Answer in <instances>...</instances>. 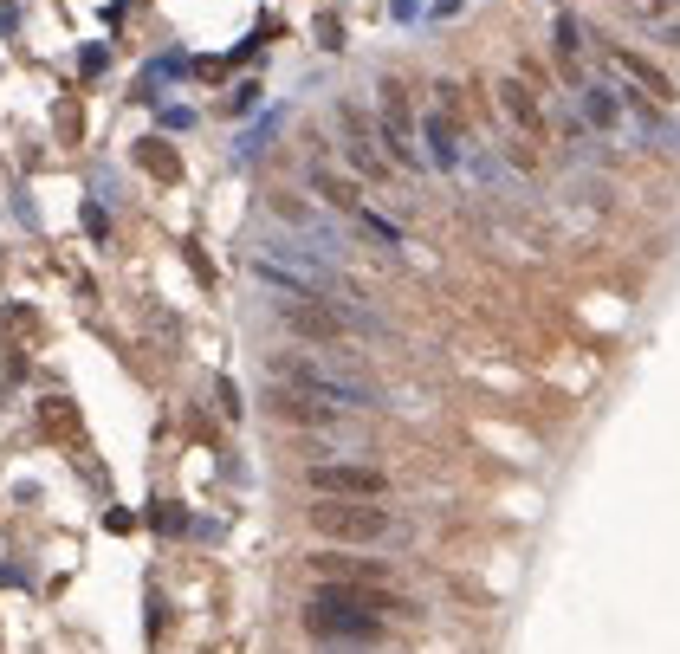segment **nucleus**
<instances>
[{
	"instance_id": "nucleus-4",
	"label": "nucleus",
	"mask_w": 680,
	"mask_h": 654,
	"mask_svg": "<svg viewBox=\"0 0 680 654\" xmlns=\"http://www.w3.org/2000/svg\"><path fill=\"white\" fill-rule=\"evenodd\" d=\"M376 143H383V156L396 162L402 175H428V156H421V117H415L408 85L396 72L376 85Z\"/></svg>"
},
{
	"instance_id": "nucleus-3",
	"label": "nucleus",
	"mask_w": 680,
	"mask_h": 654,
	"mask_svg": "<svg viewBox=\"0 0 680 654\" xmlns=\"http://www.w3.org/2000/svg\"><path fill=\"white\" fill-rule=\"evenodd\" d=\"M305 525L324 544H389V538H402V519L389 506H376V499H318L305 512Z\"/></svg>"
},
{
	"instance_id": "nucleus-13",
	"label": "nucleus",
	"mask_w": 680,
	"mask_h": 654,
	"mask_svg": "<svg viewBox=\"0 0 680 654\" xmlns=\"http://www.w3.org/2000/svg\"><path fill=\"white\" fill-rule=\"evenodd\" d=\"M305 188H311V195H318V201H324L331 214H357V208H363V182H357V175H344V169H331L324 156L311 162Z\"/></svg>"
},
{
	"instance_id": "nucleus-17",
	"label": "nucleus",
	"mask_w": 680,
	"mask_h": 654,
	"mask_svg": "<svg viewBox=\"0 0 680 654\" xmlns=\"http://www.w3.org/2000/svg\"><path fill=\"white\" fill-rule=\"evenodd\" d=\"M143 162H149L156 175H175V156H162V149H143Z\"/></svg>"
},
{
	"instance_id": "nucleus-9",
	"label": "nucleus",
	"mask_w": 680,
	"mask_h": 654,
	"mask_svg": "<svg viewBox=\"0 0 680 654\" xmlns=\"http://www.w3.org/2000/svg\"><path fill=\"white\" fill-rule=\"evenodd\" d=\"M577 117L590 136H622L629 130V104H622V78H577Z\"/></svg>"
},
{
	"instance_id": "nucleus-6",
	"label": "nucleus",
	"mask_w": 680,
	"mask_h": 654,
	"mask_svg": "<svg viewBox=\"0 0 680 654\" xmlns=\"http://www.w3.org/2000/svg\"><path fill=\"white\" fill-rule=\"evenodd\" d=\"M305 486L318 499H383L389 493V473L383 467H363V460H311Z\"/></svg>"
},
{
	"instance_id": "nucleus-12",
	"label": "nucleus",
	"mask_w": 680,
	"mask_h": 654,
	"mask_svg": "<svg viewBox=\"0 0 680 654\" xmlns=\"http://www.w3.org/2000/svg\"><path fill=\"white\" fill-rule=\"evenodd\" d=\"M266 408H272L279 421H292V428H344V408L311 402V395H298V389H285V383H272Z\"/></svg>"
},
{
	"instance_id": "nucleus-11",
	"label": "nucleus",
	"mask_w": 680,
	"mask_h": 654,
	"mask_svg": "<svg viewBox=\"0 0 680 654\" xmlns=\"http://www.w3.org/2000/svg\"><path fill=\"white\" fill-rule=\"evenodd\" d=\"M493 98H499V111H506V124L538 143V136H544V104H538V85H532V78H525V72H506V78L493 85Z\"/></svg>"
},
{
	"instance_id": "nucleus-18",
	"label": "nucleus",
	"mask_w": 680,
	"mask_h": 654,
	"mask_svg": "<svg viewBox=\"0 0 680 654\" xmlns=\"http://www.w3.org/2000/svg\"><path fill=\"white\" fill-rule=\"evenodd\" d=\"M648 7H661V13H680V0H648Z\"/></svg>"
},
{
	"instance_id": "nucleus-10",
	"label": "nucleus",
	"mask_w": 680,
	"mask_h": 654,
	"mask_svg": "<svg viewBox=\"0 0 680 654\" xmlns=\"http://www.w3.org/2000/svg\"><path fill=\"white\" fill-rule=\"evenodd\" d=\"M603 59H609V72H616L622 85L648 91L655 104H674V98H680V91H674V78L661 72V65L648 59V52H635V46H622V39H609V46H603Z\"/></svg>"
},
{
	"instance_id": "nucleus-15",
	"label": "nucleus",
	"mask_w": 680,
	"mask_h": 654,
	"mask_svg": "<svg viewBox=\"0 0 680 654\" xmlns=\"http://www.w3.org/2000/svg\"><path fill=\"white\" fill-rule=\"evenodd\" d=\"M350 221H357V227H363V234H370V240H376V247H383V253H396V247H402V227H396V221H383V214L357 208V214H350Z\"/></svg>"
},
{
	"instance_id": "nucleus-5",
	"label": "nucleus",
	"mask_w": 680,
	"mask_h": 654,
	"mask_svg": "<svg viewBox=\"0 0 680 654\" xmlns=\"http://www.w3.org/2000/svg\"><path fill=\"white\" fill-rule=\"evenodd\" d=\"M305 635H311V642H331V648H370V642H383V616L311 596V603H305Z\"/></svg>"
},
{
	"instance_id": "nucleus-16",
	"label": "nucleus",
	"mask_w": 680,
	"mask_h": 654,
	"mask_svg": "<svg viewBox=\"0 0 680 654\" xmlns=\"http://www.w3.org/2000/svg\"><path fill=\"white\" fill-rule=\"evenodd\" d=\"M648 33H655L661 46H674V52H680V13H655V20H648Z\"/></svg>"
},
{
	"instance_id": "nucleus-2",
	"label": "nucleus",
	"mask_w": 680,
	"mask_h": 654,
	"mask_svg": "<svg viewBox=\"0 0 680 654\" xmlns=\"http://www.w3.org/2000/svg\"><path fill=\"white\" fill-rule=\"evenodd\" d=\"M279 324L298 337V344H331V350H344V344H357V337H376V318L370 311H357V305H344V298H292V305H279Z\"/></svg>"
},
{
	"instance_id": "nucleus-1",
	"label": "nucleus",
	"mask_w": 680,
	"mask_h": 654,
	"mask_svg": "<svg viewBox=\"0 0 680 654\" xmlns=\"http://www.w3.org/2000/svg\"><path fill=\"white\" fill-rule=\"evenodd\" d=\"M266 376H272V383H285V389H298V395H311V402L344 408V415H363V408H376V389L363 383V376L331 370V363L305 357V350H279V357H266Z\"/></svg>"
},
{
	"instance_id": "nucleus-8",
	"label": "nucleus",
	"mask_w": 680,
	"mask_h": 654,
	"mask_svg": "<svg viewBox=\"0 0 680 654\" xmlns=\"http://www.w3.org/2000/svg\"><path fill=\"white\" fill-rule=\"evenodd\" d=\"M467 124H460L454 111H441V104H428L421 111V156H428V169L441 175H467Z\"/></svg>"
},
{
	"instance_id": "nucleus-7",
	"label": "nucleus",
	"mask_w": 680,
	"mask_h": 654,
	"mask_svg": "<svg viewBox=\"0 0 680 654\" xmlns=\"http://www.w3.org/2000/svg\"><path fill=\"white\" fill-rule=\"evenodd\" d=\"M337 130H344V156H350V169H357V182H383L389 169H396V162L383 156V143H376V124H370V111H363L357 98H344L337 104Z\"/></svg>"
},
{
	"instance_id": "nucleus-14",
	"label": "nucleus",
	"mask_w": 680,
	"mask_h": 654,
	"mask_svg": "<svg viewBox=\"0 0 680 654\" xmlns=\"http://www.w3.org/2000/svg\"><path fill=\"white\" fill-rule=\"evenodd\" d=\"M311 577H350V583H396V570L383 557H344V551H318Z\"/></svg>"
}]
</instances>
